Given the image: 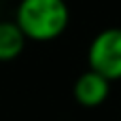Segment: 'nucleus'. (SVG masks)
<instances>
[{
	"mask_svg": "<svg viewBox=\"0 0 121 121\" xmlns=\"http://www.w3.org/2000/svg\"><path fill=\"white\" fill-rule=\"evenodd\" d=\"M89 70L98 72L106 81L121 79V28H106L98 32L87 47Z\"/></svg>",
	"mask_w": 121,
	"mask_h": 121,
	"instance_id": "nucleus-2",
	"label": "nucleus"
},
{
	"mask_svg": "<svg viewBox=\"0 0 121 121\" xmlns=\"http://www.w3.org/2000/svg\"><path fill=\"white\" fill-rule=\"evenodd\" d=\"M26 36L15 21H0V62H13L26 47Z\"/></svg>",
	"mask_w": 121,
	"mask_h": 121,
	"instance_id": "nucleus-4",
	"label": "nucleus"
},
{
	"mask_svg": "<svg viewBox=\"0 0 121 121\" xmlns=\"http://www.w3.org/2000/svg\"><path fill=\"white\" fill-rule=\"evenodd\" d=\"M26 40L49 43L60 38L70 23L66 0H19L15 19Z\"/></svg>",
	"mask_w": 121,
	"mask_h": 121,
	"instance_id": "nucleus-1",
	"label": "nucleus"
},
{
	"mask_svg": "<svg viewBox=\"0 0 121 121\" xmlns=\"http://www.w3.org/2000/svg\"><path fill=\"white\" fill-rule=\"evenodd\" d=\"M72 94H74V100L83 108H98L100 104L106 102L111 94V81H106L94 70H85L74 81Z\"/></svg>",
	"mask_w": 121,
	"mask_h": 121,
	"instance_id": "nucleus-3",
	"label": "nucleus"
}]
</instances>
